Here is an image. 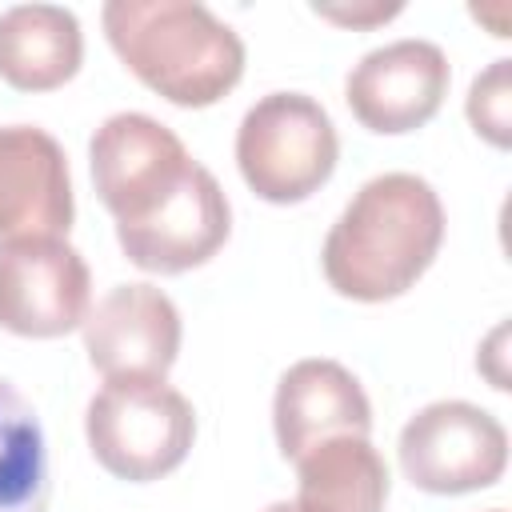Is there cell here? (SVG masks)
<instances>
[{
    "mask_svg": "<svg viewBox=\"0 0 512 512\" xmlns=\"http://www.w3.org/2000/svg\"><path fill=\"white\" fill-rule=\"evenodd\" d=\"M84 436L104 472L128 484H152L188 460L196 412L168 380H104L88 400Z\"/></svg>",
    "mask_w": 512,
    "mask_h": 512,
    "instance_id": "3957f363",
    "label": "cell"
},
{
    "mask_svg": "<svg viewBox=\"0 0 512 512\" xmlns=\"http://www.w3.org/2000/svg\"><path fill=\"white\" fill-rule=\"evenodd\" d=\"M476 368H480V376H488V384H492L496 392H508V388H512V384H508V324H504V320H500V324L488 332V340L480 344Z\"/></svg>",
    "mask_w": 512,
    "mask_h": 512,
    "instance_id": "ac0fdd59",
    "label": "cell"
},
{
    "mask_svg": "<svg viewBox=\"0 0 512 512\" xmlns=\"http://www.w3.org/2000/svg\"><path fill=\"white\" fill-rule=\"evenodd\" d=\"M336 160V124L308 92H268L236 128V168L268 204L308 200L332 180Z\"/></svg>",
    "mask_w": 512,
    "mask_h": 512,
    "instance_id": "277c9868",
    "label": "cell"
},
{
    "mask_svg": "<svg viewBox=\"0 0 512 512\" xmlns=\"http://www.w3.org/2000/svg\"><path fill=\"white\" fill-rule=\"evenodd\" d=\"M104 36L120 64L176 108H208L244 76V40L200 0H108Z\"/></svg>",
    "mask_w": 512,
    "mask_h": 512,
    "instance_id": "7a4b0ae2",
    "label": "cell"
},
{
    "mask_svg": "<svg viewBox=\"0 0 512 512\" xmlns=\"http://www.w3.org/2000/svg\"><path fill=\"white\" fill-rule=\"evenodd\" d=\"M84 60V32L64 4H16L0 12V80L16 92L64 88Z\"/></svg>",
    "mask_w": 512,
    "mask_h": 512,
    "instance_id": "4fadbf2b",
    "label": "cell"
},
{
    "mask_svg": "<svg viewBox=\"0 0 512 512\" xmlns=\"http://www.w3.org/2000/svg\"><path fill=\"white\" fill-rule=\"evenodd\" d=\"M452 84V68L440 44L432 40H392L384 48H372L352 64L344 80V100L352 116L380 136H404L424 128Z\"/></svg>",
    "mask_w": 512,
    "mask_h": 512,
    "instance_id": "9c48e42d",
    "label": "cell"
},
{
    "mask_svg": "<svg viewBox=\"0 0 512 512\" xmlns=\"http://www.w3.org/2000/svg\"><path fill=\"white\" fill-rule=\"evenodd\" d=\"M312 12L320 20H332L340 28H376V24H388L392 16L404 12L400 0L392 4H380V0H368V4H312Z\"/></svg>",
    "mask_w": 512,
    "mask_h": 512,
    "instance_id": "e0dca14e",
    "label": "cell"
},
{
    "mask_svg": "<svg viewBox=\"0 0 512 512\" xmlns=\"http://www.w3.org/2000/svg\"><path fill=\"white\" fill-rule=\"evenodd\" d=\"M396 460L404 480L420 492L464 496L492 488L504 476L508 432L472 400H432L400 428Z\"/></svg>",
    "mask_w": 512,
    "mask_h": 512,
    "instance_id": "5b68a950",
    "label": "cell"
},
{
    "mask_svg": "<svg viewBox=\"0 0 512 512\" xmlns=\"http://www.w3.org/2000/svg\"><path fill=\"white\" fill-rule=\"evenodd\" d=\"M272 432L284 460H300L324 440L336 436H368L372 404L360 380L328 356L296 360L272 396Z\"/></svg>",
    "mask_w": 512,
    "mask_h": 512,
    "instance_id": "7c38bea8",
    "label": "cell"
},
{
    "mask_svg": "<svg viewBox=\"0 0 512 512\" xmlns=\"http://www.w3.org/2000/svg\"><path fill=\"white\" fill-rule=\"evenodd\" d=\"M228 232H232V204L220 180L200 160L148 216L132 224H116V240L128 264L156 276H180L188 268L208 264L224 248Z\"/></svg>",
    "mask_w": 512,
    "mask_h": 512,
    "instance_id": "ba28073f",
    "label": "cell"
},
{
    "mask_svg": "<svg viewBox=\"0 0 512 512\" xmlns=\"http://www.w3.org/2000/svg\"><path fill=\"white\" fill-rule=\"evenodd\" d=\"M464 112L480 140H488L492 148L512 144V60L500 56L472 80Z\"/></svg>",
    "mask_w": 512,
    "mask_h": 512,
    "instance_id": "2e32d148",
    "label": "cell"
},
{
    "mask_svg": "<svg viewBox=\"0 0 512 512\" xmlns=\"http://www.w3.org/2000/svg\"><path fill=\"white\" fill-rule=\"evenodd\" d=\"M92 312V272L68 236L0 244V328L28 340L76 332Z\"/></svg>",
    "mask_w": 512,
    "mask_h": 512,
    "instance_id": "8992f818",
    "label": "cell"
},
{
    "mask_svg": "<svg viewBox=\"0 0 512 512\" xmlns=\"http://www.w3.org/2000/svg\"><path fill=\"white\" fill-rule=\"evenodd\" d=\"M48 444L28 396L0 376V512H48Z\"/></svg>",
    "mask_w": 512,
    "mask_h": 512,
    "instance_id": "9a60e30c",
    "label": "cell"
},
{
    "mask_svg": "<svg viewBox=\"0 0 512 512\" xmlns=\"http://www.w3.org/2000/svg\"><path fill=\"white\" fill-rule=\"evenodd\" d=\"M444 244V204L416 172H380L324 236L320 268L336 296L384 304L416 288Z\"/></svg>",
    "mask_w": 512,
    "mask_h": 512,
    "instance_id": "6da1fadb",
    "label": "cell"
},
{
    "mask_svg": "<svg viewBox=\"0 0 512 512\" xmlns=\"http://www.w3.org/2000/svg\"><path fill=\"white\" fill-rule=\"evenodd\" d=\"M88 364L104 380H164L180 356V308L156 284H116L80 324Z\"/></svg>",
    "mask_w": 512,
    "mask_h": 512,
    "instance_id": "30bf717a",
    "label": "cell"
},
{
    "mask_svg": "<svg viewBox=\"0 0 512 512\" xmlns=\"http://www.w3.org/2000/svg\"><path fill=\"white\" fill-rule=\"evenodd\" d=\"M88 164L100 204L116 224H132L148 216L196 160L168 124L144 112H116L92 132Z\"/></svg>",
    "mask_w": 512,
    "mask_h": 512,
    "instance_id": "52a82bcc",
    "label": "cell"
},
{
    "mask_svg": "<svg viewBox=\"0 0 512 512\" xmlns=\"http://www.w3.org/2000/svg\"><path fill=\"white\" fill-rule=\"evenodd\" d=\"M72 216L76 196L60 140L36 124H0V244L68 236Z\"/></svg>",
    "mask_w": 512,
    "mask_h": 512,
    "instance_id": "8fae6325",
    "label": "cell"
},
{
    "mask_svg": "<svg viewBox=\"0 0 512 512\" xmlns=\"http://www.w3.org/2000/svg\"><path fill=\"white\" fill-rule=\"evenodd\" d=\"M264 512H304V508H300L296 500H276V504H268Z\"/></svg>",
    "mask_w": 512,
    "mask_h": 512,
    "instance_id": "d6986e66",
    "label": "cell"
},
{
    "mask_svg": "<svg viewBox=\"0 0 512 512\" xmlns=\"http://www.w3.org/2000/svg\"><path fill=\"white\" fill-rule=\"evenodd\" d=\"M388 464L368 436H336L296 460V504L304 512H384Z\"/></svg>",
    "mask_w": 512,
    "mask_h": 512,
    "instance_id": "5bb4252c",
    "label": "cell"
},
{
    "mask_svg": "<svg viewBox=\"0 0 512 512\" xmlns=\"http://www.w3.org/2000/svg\"><path fill=\"white\" fill-rule=\"evenodd\" d=\"M488 512H504V508H488Z\"/></svg>",
    "mask_w": 512,
    "mask_h": 512,
    "instance_id": "ffe728a7",
    "label": "cell"
}]
</instances>
